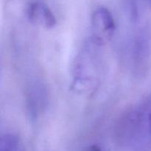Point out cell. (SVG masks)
<instances>
[{
	"instance_id": "1",
	"label": "cell",
	"mask_w": 151,
	"mask_h": 151,
	"mask_svg": "<svg viewBox=\"0 0 151 151\" xmlns=\"http://www.w3.org/2000/svg\"><path fill=\"white\" fill-rule=\"evenodd\" d=\"M92 24L95 34L94 39L100 44L110 38L116 28L113 16L105 7H100L94 12Z\"/></svg>"
},
{
	"instance_id": "4",
	"label": "cell",
	"mask_w": 151,
	"mask_h": 151,
	"mask_svg": "<svg viewBox=\"0 0 151 151\" xmlns=\"http://www.w3.org/2000/svg\"><path fill=\"white\" fill-rule=\"evenodd\" d=\"M86 151H102V150L98 146L92 145V146H90L89 147H88Z\"/></svg>"
},
{
	"instance_id": "3",
	"label": "cell",
	"mask_w": 151,
	"mask_h": 151,
	"mask_svg": "<svg viewBox=\"0 0 151 151\" xmlns=\"http://www.w3.org/2000/svg\"><path fill=\"white\" fill-rule=\"evenodd\" d=\"M21 142L17 136L12 134L1 135L0 139V151H21Z\"/></svg>"
},
{
	"instance_id": "5",
	"label": "cell",
	"mask_w": 151,
	"mask_h": 151,
	"mask_svg": "<svg viewBox=\"0 0 151 151\" xmlns=\"http://www.w3.org/2000/svg\"><path fill=\"white\" fill-rule=\"evenodd\" d=\"M149 122H150V131H151V113L150 114V116H149Z\"/></svg>"
},
{
	"instance_id": "2",
	"label": "cell",
	"mask_w": 151,
	"mask_h": 151,
	"mask_svg": "<svg viewBox=\"0 0 151 151\" xmlns=\"http://www.w3.org/2000/svg\"><path fill=\"white\" fill-rule=\"evenodd\" d=\"M27 15L30 22L43 25L46 28L54 27L57 22L50 7L41 1L30 3L27 7Z\"/></svg>"
},
{
	"instance_id": "6",
	"label": "cell",
	"mask_w": 151,
	"mask_h": 151,
	"mask_svg": "<svg viewBox=\"0 0 151 151\" xmlns=\"http://www.w3.org/2000/svg\"><path fill=\"white\" fill-rule=\"evenodd\" d=\"M147 1H149V3H150V5H151V0H147Z\"/></svg>"
}]
</instances>
